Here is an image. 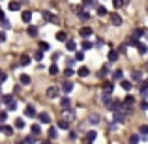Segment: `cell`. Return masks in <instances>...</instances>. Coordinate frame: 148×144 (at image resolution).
Masks as SVG:
<instances>
[{"label": "cell", "mask_w": 148, "mask_h": 144, "mask_svg": "<svg viewBox=\"0 0 148 144\" xmlns=\"http://www.w3.org/2000/svg\"><path fill=\"white\" fill-rule=\"evenodd\" d=\"M139 131H141V135H143V137H146V135H148V126H143Z\"/></svg>", "instance_id": "db71d44e"}, {"label": "cell", "mask_w": 148, "mask_h": 144, "mask_svg": "<svg viewBox=\"0 0 148 144\" xmlns=\"http://www.w3.org/2000/svg\"><path fill=\"white\" fill-rule=\"evenodd\" d=\"M145 36H146V38H148V32H146V34H145Z\"/></svg>", "instance_id": "e7e4bbea"}, {"label": "cell", "mask_w": 148, "mask_h": 144, "mask_svg": "<svg viewBox=\"0 0 148 144\" xmlns=\"http://www.w3.org/2000/svg\"><path fill=\"white\" fill-rule=\"evenodd\" d=\"M112 90H114L112 83H103V94H112Z\"/></svg>", "instance_id": "4fadbf2b"}, {"label": "cell", "mask_w": 148, "mask_h": 144, "mask_svg": "<svg viewBox=\"0 0 148 144\" xmlns=\"http://www.w3.org/2000/svg\"><path fill=\"white\" fill-rule=\"evenodd\" d=\"M137 49H139V53H141V54H146V51H148V47H146L145 43H141V45H139Z\"/></svg>", "instance_id": "681fc988"}, {"label": "cell", "mask_w": 148, "mask_h": 144, "mask_svg": "<svg viewBox=\"0 0 148 144\" xmlns=\"http://www.w3.org/2000/svg\"><path fill=\"white\" fill-rule=\"evenodd\" d=\"M34 60H36V62H41V60H43V51H36V53H34Z\"/></svg>", "instance_id": "f546056e"}, {"label": "cell", "mask_w": 148, "mask_h": 144, "mask_svg": "<svg viewBox=\"0 0 148 144\" xmlns=\"http://www.w3.org/2000/svg\"><path fill=\"white\" fill-rule=\"evenodd\" d=\"M58 94H60V88H58V86H49L47 88V97H49V99H54Z\"/></svg>", "instance_id": "277c9868"}, {"label": "cell", "mask_w": 148, "mask_h": 144, "mask_svg": "<svg viewBox=\"0 0 148 144\" xmlns=\"http://www.w3.org/2000/svg\"><path fill=\"white\" fill-rule=\"evenodd\" d=\"M19 83H21V84H30V83H32V79H30V75L23 73V75L19 77Z\"/></svg>", "instance_id": "2e32d148"}, {"label": "cell", "mask_w": 148, "mask_h": 144, "mask_svg": "<svg viewBox=\"0 0 148 144\" xmlns=\"http://www.w3.org/2000/svg\"><path fill=\"white\" fill-rule=\"evenodd\" d=\"M40 116V122L41 124H51V116L47 114V112H41V114H38Z\"/></svg>", "instance_id": "ac0fdd59"}, {"label": "cell", "mask_w": 148, "mask_h": 144, "mask_svg": "<svg viewBox=\"0 0 148 144\" xmlns=\"http://www.w3.org/2000/svg\"><path fill=\"white\" fill-rule=\"evenodd\" d=\"M0 26H2L4 30H10L11 28V23L8 21V19H0Z\"/></svg>", "instance_id": "484cf974"}, {"label": "cell", "mask_w": 148, "mask_h": 144, "mask_svg": "<svg viewBox=\"0 0 148 144\" xmlns=\"http://www.w3.org/2000/svg\"><path fill=\"white\" fill-rule=\"evenodd\" d=\"M99 114H90V116H88V124H92V126H98V124H99Z\"/></svg>", "instance_id": "5bb4252c"}, {"label": "cell", "mask_w": 148, "mask_h": 144, "mask_svg": "<svg viewBox=\"0 0 148 144\" xmlns=\"http://www.w3.org/2000/svg\"><path fill=\"white\" fill-rule=\"evenodd\" d=\"M30 131H32L34 135H40L41 133V126H40V124H34V126L30 127Z\"/></svg>", "instance_id": "836d02e7"}, {"label": "cell", "mask_w": 148, "mask_h": 144, "mask_svg": "<svg viewBox=\"0 0 148 144\" xmlns=\"http://www.w3.org/2000/svg\"><path fill=\"white\" fill-rule=\"evenodd\" d=\"M86 144H92V142H86Z\"/></svg>", "instance_id": "03108f58"}, {"label": "cell", "mask_w": 148, "mask_h": 144, "mask_svg": "<svg viewBox=\"0 0 148 144\" xmlns=\"http://www.w3.org/2000/svg\"><path fill=\"white\" fill-rule=\"evenodd\" d=\"M8 120V112L6 111H0V124H4Z\"/></svg>", "instance_id": "c3c4849f"}, {"label": "cell", "mask_w": 148, "mask_h": 144, "mask_svg": "<svg viewBox=\"0 0 148 144\" xmlns=\"http://www.w3.org/2000/svg\"><path fill=\"white\" fill-rule=\"evenodd\" d=\"M58 129H69V120H66V118H60L58 120Z\"/></svg>", "instance_id": "8fae6325"}, {"label": "cell", "mask_w": 148, "mask_h": 144, "mask_svg": "<svg viewBox=\"0 0 148 144\" xmlns=\"http://www.w3.org/2000/svg\"><path fill=\"white\" fill-rule=\"evenodd\" d=\"M66 49H68V51H75L77 49V43L73 40H68V41H66Z\"/></svg>", "instance_id": "cb8c5ba5"}, {"label": "cell", "mask_w": 148, "mask_h": 144, "mask_svg": "<svg viewBox=\"0 0 148 144\" xmlns=\"http://www.w3.org/2000/svg\"><path fill=\"white\" fill-rule=\"evenodd\" d=\"M83 8H98L96 0H83Z\"/></svg>", "instance_id": "44dd1931"}, {"label": "cell", "mask_w": 148, "mask_h": 144, "mask_svg": "<svg viewBox=\"0 0 148 144\" xmlns=\"http://www.w3.org/2000/svg\"><path fill=\"white\" fill-rule=\"evenodd\" d=\"M49 137H51V139H56V137H58L56 127H49Z\"/></svg>", "instance_id": "b9f144b4"}, {"label": "cell", "mask_w": 148, "mask_h": 144, "mask_svg": "<svg viewBox=\"0 0 148 144\" xmlns=\"http://www.w3.org/2000/svg\"><path fill=\"white\" fill-rule=\"evenodd\" d=\"M133 105H135V97L133 96H126L124 97V109H126V112H130Z\"/></svg>", "instance_id": "3957f363"}, {"label": "cell", "mask_w": 148, "mask_h": 144, "mask_svg": "<svg viewBox=\"0 0 148 144\" xmlns=\"http://www.w3.org/2000/svg\"><path fill=\"white\" fill-rule=\"evenodd\" d=\"M6 41V32H0V43H4Z\"/></svg>", "instance_id": "6f0895ef"}, {"label": "cell", "mask_w": 148, "mask_h": 144, "mask_svg": "<svg viewBox=\"0 0 148 144\" xmlns=\"http://www.w3.org/2000/svg\"><path fill=\"white\" fill-rule=\"evenodd\" d=\"M101 103H103L105 107H109V105L112 103V99H111V94H103V97H101Z\"/></svg>", "instance_id": "7402d4cb"}, {"label": "cell", "mask_w": 148, "mask_h": 144, "mask_svg": "<svg viewBox=\"0 0 148 144\" xmlns=\"http://www.w3.org/2000/svg\"><path fill=\"white\" fill-rule=\"evenodd\" d=\"M109 21H111L112 26H120V25H122V17H120V13H109Z\"/></svg>", "instance_id": "7a4b0ae2"}, {"label": "cell", "mask_w": 148, "mask_h": 144, "mask_svg": "<svg viewBox=\"0 0 148 144\" xmlns=\"http://www.w3.org/2000/svg\"><path fill=\"white\" fill-rule=\"evenodd\" d=\"M112 4H114V8L118 10V8H122V6H124V0H112Z\"/></svg>", "instance_id": "816d5d0a"}, {"label": "cell", "mask_w": 148, "mask_h": 144, "mask_svg": "<svg viewBox=\"0 0 148 144\" xmlns=\"http://www.w3.org/2000/svg\"><path fill=\"white\" fill-rule=\"evenodd\" d=\"M0 131H2V124H0Z\"/></svg>", "instance_id": "be15d7a7"}, {"label": "cell", "mask_w": 148, "mask_h": 144, "mask_svg": "<svg viewBox=\"0 0 148 144\" xmlns=\"http://www.w3.org/2000/svg\"><path fill=\"white\" fill-rule=\"evenodd\" d=\"M127 45H131V47H139V45H141V41H139V38H131V40L127 41Z\"/></svg>", "instance_id": "d590c367"}, {"label": "cell", "mask_w": 148, "mask_h": 144, "mask_svg": "<svg viewBox=\"0 0 148 144\" xmlns=\"http://www.w3.org/2000/svg\"><path fill=\"white\" fill-rule=\"evenodd\" d=\"M41 17H43L45 21H51V23H58V17H56V15H53V13H51V11H47V10H45V11H41Z\"/></svg>", "instance_id": "5b68a950"}, {"label": "cell", "mask_w": 148, "mask_h": 144, "mask_svg": "<svg viewBox=\"0 0 148 144\" xmlns=\"http://www.w3.org/2000/svg\"><path fill=\"white\" fill-rule=\"evenodd\" d=\"M94 139H96V131H88V133H86V141L92 142Z\"/></svg>", "instance_id": "bcb514c9"}, {"label": "cell", "mask_w": 148, "mask_h": 144, "mask_svg": "<svg viewBox=\"0 0 148 144\" xmlns=\"http://www.w3.org/2000/svg\"><path fill=\"white\" fill-rule=\"evenodd\" d=\"M145 34H146V30H143V28L133 30V38H141V36H145Z\"/></svg>", "instance_id": "74e56055"}, {"label": "cell", "mask_w": 148, "mask_h": 144, "mask_svg": "<svg viewBox=\"0 0 148 144\" xmlns=\"http://www.w3.org/2000/svg\"><path fill=\"white\" fill-rule=\"evenodd\" d=\"M75 11H77V17H79L81 21H90V13H88V11L83 8V4H81V6H77Z\"/></svg>", "instance_id": "6da1fadb"}, {"label": "cell", "mask_w": 148, "mask_h": 144, "mask_svg": "<svg viewBox=\"0 0 148 144\" xmlns=\"http://www.w3.org/2000/svg\"><path fill=\"white\" fill-rule=\"evenodd\" d=\"M141 109H143V111H148V99L141 101Z\"/></svg>", "instance_id": "11a10c76"}, {"label": "cell", "mask_w": 148, "mask_h": 144, "mask_svg": "<svg viewBox=\"0 0 148 144\" xmlns=\"http://www.w3.org/2000/svg\"><path fill=\"white\" fill-rule=\"evenodd\" d=\"M26 32H28V36H32V38L38 36V28H36V26H32V25L28 26V30H26Z\"/></svg>", "instance_id": "1f68e13d"}, {"label": "cell", "mask_w": 148, "mask_h": 144, "mask_svg": "<svg viewBox=\"0 0 148 144\" xmlns=\"http://www.w3.org/2000/svg\"><path fill=\"white\" fill-rule=\"evenodd\" d=\"M112 77H114V81H122V77H124V71H122V69H116V71L112 73Z\"/></svg>", "instance_id": "e575fe53"}, {"label": "cell", "mask_w": 148, "mask_h": 144, "mask_svg": "<svg viewBox=\"0 0 148 144\" xmlns=\"http://www.w3.org/2000/svg\"><path fill=\"white\" fill-rule=\"evenodd\" d=\"M64 75L69 79V77H73V75H75V69H71V66H68V68L64 69Z\"/></svg>", "instance_id": "4dcf8cb0"}, {"label": "cell", "mask_w": 148, "mask_h": 144, "mask_svg": "<svg viewBox=\"0 0 148 144\" xmlns=\"http://www.w3.org/2000/svg\"><path fill=\"white\" fill-rule=\"evenodd\" d=\"M36 137H38V135H34V133H32V135H28V137L25 139V142H26V144H36V141H38Z\"/></svg>", "instance_id": "f1b7e54d"}, {"label": "cell", "mask_w": 148, "mask_h": 144, "mask_svg": "<svg viewBox=\"0 0 148 144\" xmlns=\"http://www.w3.org/2000/svg\"><path fill=\"white\" fill-rule=\"evenodd\" d=\"M79 34H81V38H90L92 34H94V30H92L90 26H83V28L79 30Z\"/></svg>", "instance_id": "ba28073f"}, {"label": "cell", "mask_w": 148, "mask_h": 144, "mask_svg": "<svg viewBox=\"0 0 148 144\" xmlns=\"http://www.w3.org/2000/svg\"><path fill=\"white\" fill-rule=\"evenodd\" d=\"M94 45H92V41H88V40H84L83 41V51H90Z\"/></svg>", "instance_id": "60d3db41"}, {"label": "cell", "mask_w": 148, "mask_h": 144, "mask_svg": "<svg viewBox=\"0 0 148 144\" xmlns=\"http://www.w3.org/2000/svg\"><path fill=\"white\" fill-rule=\"evenodd\" d=\"M96 13H98L99 17H103V15H107V8H105V6H98V8H96Z\"/></svg>", "instance_id": "83f0119b"}, {"label": "cell", "mask_w": 148, "mask_h": 144, "mask_svg": "<svg viewBox=\"0 0 148 144\" xmlns=\"http://www.w3.org/2000/svg\"><path fill=\"white\" fill-rule=\"evenodd\" d=\"M75 60L77 62H83L84 60V53H83V51H77V53H75Z\"/></svg>", "instance_id": "7bdbcfd3"}, {"label": "cell", "mask_w": 148, "mask_h": 144, "mask_svg": "<svg viewBox=\"0 0 148 144\" xmlns=\"http://www.w3.org/2000/svg\"><path fill=\"white\" fill-rule=\"evenodd\" d=\"M25 116H26V118H34V116H38V114H36V109H34L32 105H26V109H25Z\"/></svg>", "instance_id": "30bf717a"}, {"label": "cell", "mask_w": 148, "mask_h": 144, "mask_svg": "<svg viewBox=\"0 0 148 144\" xmlns=\"http://www.w3.org/2000/svg\"><path fill=\"white\" fill-rule=\"evenodd\" d=\"M0 101H2L4 105H10L11 101H13V96H2V99H0Z\"/></svg>", "instance_id": "ab89813d"}, {"label": "cell", "mask_w": 148, "mask_h": 144, "mask_svg": "<svg viewBox=\"0 0 148 144\" xmlns=\"http://www.w3.org/2000/svg\"><path fill=\"white\" fill-rule=\"evenodd\" d=\"M77 73H79V77L86 79V77L90 75V69H88V68H84V66H83V68H79V71H77Z\"/></svg>", "instance_id": "e0dca14e"}, {"label": "cell", "mask_w": 148, "mask_h": 144, "mask_svg": "<svg viewBox=\"0 0 148 144\" xmlns=\"http://www.w3.org/2000/svg\"><path fill=\"white\" fill-rule=\"evenodd\" d=\"M60 90L64 92V94L73 92V83H71V81H64V83H62V86H60Z\"/></svg>", "instance_id": "8992f818"}, {"label": "cell", "mask_w": 148, "mask_h": 144, "mask_svg": "<svg viewBox=\"0 0 148 144\" xmlns=\"http://www.w3.org/2000/svg\"><path fill=\"white\" fill-rule=\"evenodd\" d=\"M62 118H66V120H69V122H71V120L75 118V114H73V111H71V109H66V111H64V114H62Z\"/></svg>", "instance_id": "9a60e30c"}, {"label": "cell", "mask_w": 148, "mask_h": 144, "mask_svg": "<svg viewBox=\"0 0 148 144\" xmlns=\"http://www.w3.org/2000/svg\"><path fill=\"white\" fill-rule=\"evenodd\" d=\"M120 84H122V88H124V90H131V86H133V84H131L130 81H122Z\"/></svg>", "instance_id": "ee69618b"}, {"label": "cell", "mask_w": 148, "mask_h": 144, "mask_svg": "<svg viewBox=\"0 0 148 144\" xmlns=\"http://www.w3.org/2000/svg\"><path fill=\"white\" fill-rule=\"evenodd\" d=\"M109 71H111V69H109V66H103V68H101V71L98 73V75L101 77V79H103V77H107V75H109Z\"/></svg>", "instance_id": "d6a6232c"}, {"label": "cell", "mask_w": 148, "mask_h": 144, "mask_svg": "<svg viewBox=\"0 0 148 144\" xmlns=\"http://www.w3.org/2000/svg\"><path fill=\"white\" fill-rule=\"evenodd\" d=\"M40 49L41 51H49V43H47V41H41V43H40Z\"/></svg>", "instance_id": "f5cc1de1"}, {"label": "cell", "mask_w": 148, "mask_h": 144, "mask_svg": "<svg viewBox=\"0 0 148 144\" xmlns=\"http://www.w3.org/2000/svg\"><path fill=\"white\" fill-rule=\"evenodd\" d=\"M21 19H23L25 23H30V21H32V11H30V10H25V11L21 13Z\"/></svg>", "instance_id": "7c38bea8"}, {"label": "cell", "mask_w": 148, "mask_h": 144, "mask_svg": "<svg viewBox=\"0 0 148 144\" xmlns=\"http://www.w3.org/2000/svg\"><path fill=\"white\" fill-rule=\"evenodd\" d=\"M15 109H17V101L13 99V101H11L10 105H8V111H15Z\"/></svg>", "instance_id": "f907efd6"}, {"label": "cell", "mask_w": 148, "mask_h": 144, "mask_svg": "<svg viewBox=\"0 0 148 144\" xmlns=\"http://www.w3.org/2000/svg\"><path fill=\"white\" fill-rule=\"evenodd\" d=\"M56 40L58 41H68V34H66V32H58L56 34Z\"/></svg>", "instance_id": "8d00e7d4"}, {"label": "cell", "mask_w": 148, "mask_h": 144, "mask_svg": "<svg viewBox=\"0 0 148 144\" xmlns=\"http://www.w3.org/2000/svg\"><path fill=\"white\" fill-rule=\"evenodd\" d=\"M2 133H6L8 137H11V135H13V127L11 126H2Z\"/></svg>", "instance_id": "4316f807"}, {"label": "cell", "mask_w": 148, "mask_h": 144, "mask_svg": "<svg viewBox=\"0 0 148 144\" xmlns=\"http://www.w3.org/2000/svg\"><path fill=\"white\" fill-rule=\"evenodd\" d=\"M139 141H141L139 135H131V137H130V144H139Z\"/></svg>", "instance_id": "7dc6e473"}, {"label": "cell", "mask_w": 148, "mask_h": 144, "mask_svg": "<svg viewBox=\"0 0 148 144\" xmlns=\"http://www.w3.org/2000/svg\"><path fill=\"white\" fill-rule=\"evenodd\" d=\"M19 144H26V142H25V141H23V142H19Z\"/></svg>", "instance_id": "6125c7cd"}, {"label": "cell", "mask_w": 148, "mask_h": 144, "mask_svg": "<svg viewBox=\"0 0 148 144\" xmlns=\"http://www.w3.org/2000/svg\"><path fill=\"white\" fill-rule=\"evenodd\" d=\"M118 51H109V62H116L118 60Z\"/></svg>", "instance_id": "603a6c76"}, {"label": "cell", "mask_w": 148, "mask_h": 144, "mask_svg": "<svg viewBox=\"0 0 148 144\" xmlns=\"http://www.w3.org/2000/svg\"><path fill=\"white\" fill-rule=\"evenodd\" d=\"M41 144H53V142H51V141H43V142H41Z\"/></svg>", "instance_id": "94428289"}, {"label": "cell", "mask_w": 148, "mask_h": 144, "mask_svg": "<svg viewBox=\"0 0 148 144\" xmlns=\"http://www.w3.org/2000/svg\"><path fill=\"white\" fill-rule=\"evenodd\" d=\"M131 79L139 83V81L143 79V71H139V69H133V73H131Z\"/></svg>", "instance_id": "ffe728a7"}, {"label": "cell", "mask_w": 148, "mask_h": 144, "mask_svg": "<svg viewBox=\"0 0 148 144\" xmlns=\"http://www.w3.org/2000/svg\"><path fill=\"white\" fill-rule=\"evenodd\" d=\"M6 79H8V75H6V73H2V71H0V84H2V83H6Z\"/></svg>", "instance_id": "9f6ffc18"}, {"label": "cell", "mask_w": 148, "mask_h": 144, "mask_svg": "<svg viewBox=\"0 0 148 144\" xmlns=\"http://www.w3.org/2000/svg\"><path fill=\"white\" fill-rule=\"evenodd\" d=\"M51 60H53V62H56V60H58V53H54L53 56H51Z\"/></svg>", "instance_id": "680465c9"}, {"label": "cell", "mask_w": 148, "mask_h": 144, "mask_svg": "<svg viewBox=\"0 0 148 144\" xmlns=\"http://www.w3.org/2000/svg\"><path fill=\"white\" fill-rule=\"evenodd\" d=\"M0 19H6V15H4V11L0 10Z\"/></svg>", "instance_id": "91938a15"}, {"label": "cell", "mask_w": 148, "mask_h": 144, "mask_svg": "<svg viewBox=\"0 0 148 144\" xmlns=\"http://www.w3.org/2000/svg\"><path fill=\"white\" fill-rule=\"evenodd\" d=\"M8 8H10L11 11H17L19 8H21V4H19V2H15V0H13V2H10V6H8Z\"/></svg>", "instance_id": "f35d334b"}, {"label": "cell", "mask_w": 148, "mask_h": 144, "mask_svg": "<svg viewBox=\"0 0 148 144\" xmlns=\"http://www.w3.org/2000/svg\"><path fill=\"white\" fill-rule=\"evenodd\" d=\"M58 71H60V69H58L56 62H53V64H51V68H49V73H51V75H58Z\"/></svg>", "instance_id": "d4e9b609"}, {"label": "cell", "mask_w": 148, "mask_h": 144, "mask_svg": "<svg viewBox=\"0 0 148 144\" xmlns=\"http://www.w3.org/2000/svg\"><path fill=\"white\" fill-rule=\"evenodd\" d=\"M146 83H148V81H146Z\"/></svg>", "instance_id": "003e7915"}, {"label": "cell", "mask_w": 148, "mask_h": 144, "mask_svg": "<svg viewBox=\"0 0 148 144\" xmlns=\"http://www.w3.org/2000/svg\"><path fill=\"white\" fill-rule=\"evenodd\" d=\"M107 109H111V111H120V109H124V101H120V99H114L111 105H109Z\"/></svg>", "instance_id": "52a82bcc"}, {"label": "cell", "mask_w": 148, "mask_h": 144, "mask_svg": "<svg viewBox=\"0 0 148 144\" xmlns=\"http://www.w3.org/2000/svg\"><path fill=\"white\" fill-rule=\"evenodd\" d=\"M60 107H62V109H64V111H66V109H71V99H69V97H68V96H64V97H60Z\"/></svg>", "instance_id": "9c48e42d"}, {"label": "cell", "mask_w": 148, "mask_h": 144, "mask_svg": "<svg viewBox=\"0 0 148 144\" xmlns=\"http://www.w3.org/2000/svg\"><path fill=\"white\" fill-rule=\"evenodd\" d=\"M19 64H21V66H28V64H30V56H28V54H21V58H19Z\"/></svg>", "instance_id": "d6986e66"}, {"label": "cell", "mask_w": 148, "mask_h": 144, "mask_svg": "<svg viewBox=\"0 0 148 144\" xmlns=\"http://www.w3.org/2000/svg\"><path fill=\"white\" fill-rule=\"evenodd\" d=\"M15 127L23 129V127H25V120H23V118H17V120H15Z\"/></svg>", "instance_id": "f6af8a7d"}]
</instances>
